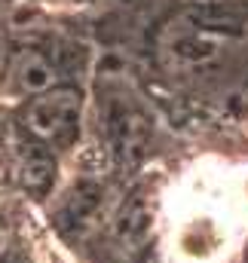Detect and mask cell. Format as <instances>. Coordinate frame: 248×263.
Wrapping results in <instances>:
<instances>
[{
  "instance_id": "8",
  "label": "cell",
  "mask_w": 248,
  "mask_h": 263,
  "mask_svg": "<svg viewBox=\"0 0 248 263\" xmlns=\"http://www.w3.org/2000/svg\"><path fill=\"white\" fill-rule=\"evenodd\" d=\"M9 59H12V49H9V40H6V34L0 31V89H3V83H6Z\"/></svg>"
},
{
  "instance_id": "6",
  "label": "cell",
  "mask_w": 248,
  "mask_h": 263,
  "mask_svg": "<svg viewBox=\"0 0 248 263\" xmlns=\"http://www.w3.org/2000/svg\"><path fill=\"white\" fill-rule=\"evenodd\" d=\"M147 233H150V211L141 202L123 208V214L117 217V236H120V242H126V245H141L147 239Z\"/></svg>"
},
{
  "instance_id": "4",
  "label": "cell",
  "mask_w": 248,
  "mask_h": 263,
  "mask_svg": "<svg viewBox=\"0 0 248 263\" xmlns=\"http://www.w3.org/2000/svg\"><path fill=\"white\" fill-rule=\"evenodd\" d=\"M62 83V70L56 65V59L46 52V49H37V46H25V49H15L12 59H9V70H6V83L3 89L12 92V95H22V98H37Z\"/></svg>"
},
{
  "instance_id": "5",
  "label": "cell",
  "mask_w": 248,
  "mask_h": 263,
  "mask_svg": "<svg viewBox=\"0 0 248 263\" xmlns=\"http://www.w3.org/2000/svg\"><path fill=\"white\" fill-rule=\"evenodd\" d=\"M101 214H104V187L95 181H80L62 196L56 220L62 233H67L70 239L74 236L80 239L101 223Z\"/></svg>"
},
{
  "instance_id": "1",
  "label": "cell",
  "mask_w": 248,
  "mask_h": 263,
  "mask_svg": "<svg viewBox=\"0 0 248 263\" xmlns=\"http://www.w3.org/2000/svg\"><path fill=\"white\" fill-rule=\"evenodd\" d=\"M153 52L156 65L178 80L230 70L248 55V18L215 6L178 9L160 25Z\"/></svg>"
},
{
  "instance_id": "7",
  "label": "cell",
  "mask_w": 248,
  "mask_h": 263,
  "mask_svg": "<svg viewBox=\"0 0 248 263\" xmlns=\"http://www.w3.org/2000/svg\"><path fill=\"white\" fill-rule=\"evenodd\" d=\"M52 175H56V162L43 153V147H37V153H31L22 165V184L31 193H46L52 184Z\"/></svg>"
},
{
  "instance_id": "2",
  "label": "cell",
  "mask_w": 248,
  "mask_h": 263,
  "mask_svg": "<svg viewBox=\"0 0 248 263\" xmlns=\"http://www.w3.org/2000/svg\"><path fill=\"white\" fill-rule=\"evenodd\" d=\"M83 123V92L77 86H56L28 98L22 110L25 135L43 150H64L77 141Z\"/></svg>"
},
{
  "instance_id": "3",
  "label": "cell",
  "mask_w": 248,
  "mask_h": 263,
  "mask_svg": "<svg viewBox=\"0 0 248 263\" xmlns=\"http://www.w3.org/2000/svg\"><path fill=\"white\" fill-rule=\"evenodd\" d=\"M104 132L120 156H141L150 138V120L132 98L117 89L104 98Z\"/></svg>"
}]
</instances>
